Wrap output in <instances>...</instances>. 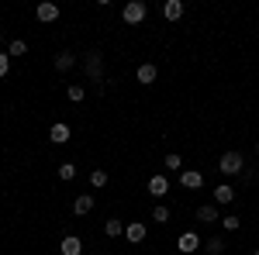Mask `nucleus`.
I'll use <instances>...</instances> for the list:
<instances>
[{
	"label": "nucleus",
	"instance_id": "f257e3e1",
	"mask_svg": "<svg viewBox=\"0 0 259 255\" xmlns=\"http://www.w3.org/2000/svg\"><path fill=\"white\" fill-rule=\"evenodd\" d=\"M242 166H245L242 152H225V156L218 159V173H221V176H239Z\"/></svg>",
	"mask_w": 259,
	"mask_h": 255
},
{
	"label": "nucleus",
	"instance_id": "f03ea898",
	"mask_svg": "<svg viewBox=\"0 0 259 255\" xmlns=\"http://www.w3.org/2000/svg\"><path fill=\"white\" fill-rule=\"evenodd\" d=\"M121 18L128 21V24H142V21H145V4H142V0H132V4H124Z\"/></svg>",
	"mask_w": 259,
	"mask_h": 255
},
{
	"label": "nucleus",
	"instance_id": "7ed1b4c3",
	"mask_svg": "<svg viewBox=\"0 0 259 255\" xmlns=\"http://www.w3.org/2000/svg\"><path fill=\"white\" fill-rule=\"evenodd\" d=\"M35 18H38L41 24H52V21L59 18V7H56V4H49V0H45V4H38V11H35Z\"/></svg>",
	"mask_w": 259,
	"mask_h": 255
},
{
	"label": "nucleus",
	"instance_id": "20e7f679",
	"mask_svg": "<svg viewBox=\"0 0 259 255\" xmlns=\"http://www.w3.org/2000/svg\"><path fill=\"white\" fill-rule=\"evenodd\" d=\"M180 183H183L187 190H200V186H204V176H200L197 169H183V173H180Z\"/></svg>",
	"mask_w": 259,
	"mask_h": 255
},
{
	"label": "nucleus",
	"instance_id": "39448f33",
	"mask_svg": "<svg viewBox=\"0 0 259 255\" xmlns=\"http://www.w3.org/2000/svg\"><path fill=\"white\" fill-rule=\"evenodd\" d=\"M124 238H128L132 245L145 241V224H142V221H132V224H124Z\"/></svg>",
	"mask_w": 259,
	"mask_h": 255
},
{
	"label": "nucleus",
	"instance_id": "423d86ee",
	"mask_svg": "<svg viewBox=\"0 0 259 255\" xmlns=\"http://www.w3.org/2000/svg\"><path fill=\"white\" fill-rule=\"evenodd\" d=\"M177 248H180L183 255H194V252L200 248V238L194 235V231H187V235H180V245H177Z\"/></svg>",
	"mask_w": 259,
	"mask_h": 255
},
{
	"label": "nucleus",
	"instance_id": "0eeeda50",
	"mask_svg": "<svg viewBox=\"0 0 259 255\" xmlns=\"http://www.w3.org/2000/svg\"><path fill=\"white\" fill-rule=\"evenodd\" d=\"M83 66H87V76H94V79L104 76V66H100V52H90V56L83 59Z\"/></svg>",
	"mask_w": 259,
	"mask_h": 255
},
{
	"label": "nucleus",
	"instance_id": "6e6552de",
	"mask_svg": "<svg viewBox=\"0 0 259 255\" xmlns=\"http://www.w3.org/2000/svg\"><path fill=\"white\" fill-rule=\"evenodd\" d=\"M162 18L166 21H180L183 18V0H166V4H162Z\"/></svg>",
	"mask_w": 259,
	"mask_h": 255
},
{
	"label": "nucleus",
	"instance_id": "1a4fd4ad",
	"mask_svg": "<svg viewBox=\"0 0 259 255\" xmlns=\"http://www.w3.org/2000/svg\"><path fill=\"white\" fill-rule=\"evenodd\" d=\"M90 211H94V193H80V196H76V203H73V214L87 217Z\"/></svg>",
	"mask_w": 259,
	"mask_h": 255
},
{
	"label": "nucleus",
	"instance_id": "9d476101",
	"mask_svg": "<svg viewBox=\"0 0 259 255\" xmlns=\"http://www.w3.org/2000/svg\"><path fill=\"white\" fill-rule=\"evenodd\" d=\"M59 252L62 255H80L83 252V241L76 235H66V238H62V245H59Z\"/></svg>",
	"mask_w": 259,
	"mask_h": 255
},
{
	"label": "nucleus",
	"instance_id": "9b49d317",
	"mask_svg": "<svg viewBox=\"0 0 259 255\" xmlns=\"http://www.w3.org/2000/svg\"><path fill=\"white\" fill-rule=\"evenodd\" d=\"M49 138H52V141H56V145H66V141H69V138H73V131H69V124H52V131H49Z\"/></svg>",
	"mask_w": 259,
	"mask_h": 255
},
{
	"label": "nucleus",
	"instance_id": "f8f14e48",
	"mask_svg": "<svg viewBox=\"0 0 259 255\" xmlns=\"http://www.w3.org/2000/svg\"><path fill=\"white\" fill-rule=\"evenodd\" d=\"M149 193L152 196H166L169 193V179L166 176H149Z\"/></svg>",
	"mask_w": 259,
	"mask_h": 255
},
{
	"label": "nucleus",
	"instance_id": "ddd939ff",
	"mask_svg": "<svg viewBox=\"0 0 259 255\" xmlns=\"http://www.w3.org/2000/svg\"><path fill=\"white\" fill-rule=\"evenodd\" d=\"M135 76H139V83H145V86H149V83H156V76H159V69H156L152 62H142Z\"/></svg>",
	"mask_w": 259,
	"mask_h": 255
},
{
	"label": "nucleus",
	"instance_id": "4468645a",
	"mask_svg": "<svg viewBox=\"0 0 259 255\" xmlns=\"http://www.w3.org/2000/svg\"><path fill=\"white\" fill-rule=\"evenodd\" d=\"M232 200H235V190H232L228 183L214 186V203H232Z\"/></svg>",
	"mask_w": 259,
	"mask_h": 255
},
{
	"label": "nucleus",
	"instance_id": "2eb2a0df",
	"mask_svg": "<svg viewBox=\"0 0 259 255\" xmlns=\"http://www.w3.org/2000/svg\"><path fill=\"white\" fill-rule=\"evenodd\" d=\"M197 221H204V224L221 221V217H218V207H214V203H204V207H197Z\"/></svg>",
	"mask_w": 259,
	"mask_h": 255
},
{
	"label": "nucleus",
	"instance_id": "dca6fc26",
	"mask_svg": "<svg viewBox=\"0 0 259 255\" xmlns=\"http://www.w3.org/2000/svg\"><path fill=\"white\" fill-rule=\"evenodd\" d=\"M73 66H76V56H73V52H59V56H56V69H59V73L73 69Z\"/></svg>",
	"mask_w": 259,
	"mask_h": 255
},
{
	"label": "nucleus",
	"instance_id": "f3484780",
	"mask_svg": "<svg viewBox=\"0 0 259 255\" xmlns=\"http://www.w3.org/2000/svg\"><path fill=\"white\" fill-rule=\"evenodd\" d=\"M121 231H124V224H121L118 217H111V221H104V235H107V238H121Z\"/></svg>",
	"mask_w": 259,
	"mask_h": 255
},
{
	"label": "nucleus",
	"instance_id": "a211bd4d",
	"mask_svg": "<svg viewBox=\"0 0 259 255\" xmlns=\"http://www.w3.org/2000/svg\"><path fill=\"white\" fill-rule=\"evenodd\" d=\"M162 166H166V169H169V173H180V169H183V159H180L177 152H169V156L162 159Z\"/></svg>",
	"mask_w": 259,
	"mask_h": 255
},
{
	"label": "nucleus",
	"instance_id": "6ab92c4d",
	"mask_svg": "<svg viewBox=\"0 0 259 255\" xmlns=\"http://www.w3.org/2000/svg\"><path fill=\"white\" fill-rule=\"evenodd\" d=\"M66 97L73 100V104H80V100H83V97H87V90H83L80 83H73V86H66Z\"/></svg>",
	"mask_w": 259,
	"mask_h": 255
},
{
	"label": "nucleus",
	"instance_id": "aec40b11",
	"mask_svg": "<svg viewBox=\"0 0 259 255\" xmlns=\"http://www.w3.org/2000/svg\"><path fill=\"white\" fill-rule=\"evenodd\" d=\"M204 252H207V255H221V252H225V241H221V238H207Z\"/></svg>",
	"mask_w": 259,
	"mask_h": 255
},
{
	"label": "nucleus",
	"instance_id": "412c9836",
	"mask_svg": "<svg viewBox=\"0 0 259 255\" xmlns=\"http://www.w3.org/2000/svg\"><path fill=\"white\" fill-rule=\"evenodd\" d=\"M90 186H94V190L107 186V173H104V169H94V173H90Z\"/></svg>",
	"mask_w": 259,
	"mask_h": 255
},
{
	"label": "nucleus",
	"instance_id": "4be33fe9",
	"mask_svg": "<svg viewBox=\"0 0 259 255\" xmlns=\"http://www.w3.org/2000/svg\"><path fill=\"white\" fill-rule=\"evenodd\" d=\"M239 224H242V221L235 214H225V217H221V228H225V231H239Z\"/></svg>",
	"mask_w": 259,
	"mask_h": 255
},
{
	"label": "nucleus",
	"instance_id": "5701e85b",
	"mask_svg": "<svg viewBox=\"0 0 259 255\" xmlns=\"http://www.w3.org/2000/svg\"><path fill=\"white\" fill-rule=\"evenodd\" d=\"M24 52H28V41H11V48H7V56H24Z\"/></svg>",
	"mask_w": 259,
	"mask_h": 255
},
{
	"label": "nucleus",
	"instance_id": "b1692460",
	"mask_svg": "<svg viewBox=\"0 0 259 255\" xmlns=\"http://www.w3.org/2000/svg\"><path fill=\"white\" fill-rule=\"evenodd\" d=\"M76 176V166H73V162H62L59 166V179H73Z\"/></svg>",
	"mask_w": 259,
	"mask_h": 255
},
{
	"label": "nucleus",
	"instance_id": "393cba45",
	"mask_svg": "<svg viewBox=\"0 0 259 255\" xmlns=\"http://www.w3.org/2000/svg\"><path fill=\"white\" fill-rule=\"evenodd\" d=\"M152 221H156V224H166V221H169V207H156V211H152Z\"/></svg>",
	"mask_w": 259,
	"mask_h": 255
},
{
	"label": "nucleus",
	"instance_id": "a878e982",
	"mask_svg": "<svg viewBox=\"0 0 259 255\" xmlns=\"http://www.w3.org/2000/svg\"><path fill=\"white\" fill-rule=\"evenodd\" d=\"M7 69H11V56L0 52V76H7Z\"/></svg>",
	"mask_w": 259,
	"mask_h": 255
},
{
	"label": "nucleus",
	"instance_id": "bb28decb",
	"mask_svg": "<svg viewBox=\"0 0 259 255\" xmlns=\"http://www.w3.org/2000/svg\"><path fill=\"white\" fill-rule=\"evenodd\" d=\"M256 156H259V141H256Z\"/></svg>",
	"mask_w": 259,
	"mask_h": 255
},
{
	"label": "nucleus",
	"instance_id": "cd10ccee",
	"mask_svg": "<svg viewBox=\"0 0 259 255\" xmlns=\"http://www.w3.org/2000/svg\"><path fill=\"white\" fill-rule=\"evenodd\" d=\"M249 255H259V248H256V252H249Z\"/></svg>",
	"mask_w": 259,
	"mask_h": 255
},
{
	"label": "nucleus",
	"instance_id": "c85d7f7f",
	"mask_svg": "<svg viewBox=\"0 0 259 255\" xmlns=\"http://www.w3.org/2000/svg\"><path fill=\"white\" fill-rule=\"evenodd\" d=\"M256 176H259V173H256Z\"/></svg>",
	"mask_w": 259,
	"mask_h": 255
}]
</instances>
